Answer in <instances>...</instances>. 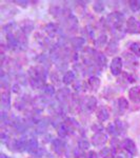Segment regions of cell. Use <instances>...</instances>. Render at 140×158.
<instances>
[{"instance_id": "cell-1", "label": "cell", "mask_w": 140, "mask_h": 158, "mask_svg": "<svg viewBox=\"0 0 140 158\" xmlns=\"http://www.w3.org/2000/svg\"><path fill=\"white\" fill-rule=\"evenodd\" d=\"M30 76H31V82L32 85L35 88H40L44 83L47 79V72L44 69L41 67H35L30 70Z\"/></svg>"}, {"instance_id": "cell-2", "label": "cell", "mask_w": 140, "mask_h": 158, "mask_svg": "<svg viewBox=\"0 0 140 158\" xmlns=\"http://www.w3.org/2000/svg\"><path fill=\"white\" fill-rule=\"evenodd\" d=\"M126 130V126L121 120H115V122H112L108 126V133L111 135H121L124 133Z\"/></svg>"}, {"instance_id": "cell-3", "label": "cell", "mask_w": 140, "mask_h": 158, "mask_svg": "<svg viewBox=\"0 0 140 158\" xmlns=\"http://www.w3.org/2000/svg\"><path fill=\"white\" fill-rule=\"evenodd\" d=\"M96 106H97V100L95 97H92V96H86L81 100L80 106L84 112H93L95 110Z\"/></svg>"}, {"instance_id": "cell-4", "label": "cell", "mask_w": 140, "mask_h": 158, "mask_svg": "<svg viewBox=\"0 0 140 158\" xmlns=\"http://www.w3.org/2000/svg\"><path fill=\"white\" fill-rule=\"evenodd\" d=\"M126 32L130 34H139L140 22L135 17H130L126 22Z\"/></svg>"}, {"instance_id": "cell-5", "label": "cell", "mask_w": 140, "mask_h": 158, "mask_svg": "<svg viewBox=\"0 0 140 158\" xmlns=\"http://www.w3.org/2000/svg\"><path fill=\"white\" fill-rule=\"evenodd\" d=\"M106 141H108V136H106V134H104L102 131L96 132V133L93 135V137H92V143H93V146H95L97 148L103 147Z\"/></svg>"}, {"instance_id": "cell-6", "label": "cell", "mask_w": 140, "mask_h": 158, "mask_svg": "<svg viewBox=\"0 0 140 158\" xmlns=\"http://www.w3.org/2000/svg\"><path fill=\"white\" fill-rule=\"evenodd\" d=\"M129 109V102L124 97H120L114 104V112L118 115H122Z\"/></svg>"}, {"instance_id": "cell-7", "label": "cell", "mask_w": 140, "mask_h": 158, "mask_svg": "<svg viewBox=\"0 0 140 158\" xmlns=\"http://www.w3.org/2000/svg\"><path fill=\"white\" fill-rule=\"evenodd\" d=\"M122 65H123V62H122V59L120 57H115L113 58L110 65L111 72L114 76H119L121 74L122 71Z\"/></svg>"}, {"instance_id": "cell-8", "label": "cell", "mask_w": 140, "mask_h": 158, "mask_svg": "<svg viewBox=\"0 0 140 158\" xmlns=\"http://www.w3.org/2000/svg\"><path fill=\"white\" fill-rule=\"evenodd\" d=\"M120 146H121L122 149H123L126 152H128L129 154H131V155L136 154V152H137L136 144H135V142L131 138L123 139V140H122V142L120 143Z\"/></svg>"}, {"instance_id": "cell-9", "label": "cell", "mask_w": 140, "mask_h": 158, "mask_svg": "<svg viewBox=\"0 0 140 158\" xmlns=\"http://www.w3.org/2000/svg\"><path fill=\"white\" fill-rule=\"evenodd\" d=\"M129 96L134 103H140V85L132 88L129 92Z\"/></svg>"}, {"instance_id": "cell-10", "label": "cell", "mask_w": 140, "mask_h": 158, "mask_svg": "<svg viewBox=\"0 0 140 158\" xmlns=\"http://www.w3.org/2000/svg\"><path fill=\"white\" fill-rule=\"evenodd\" d=\"M52 146H53V150L56 154L61 155L63 154V151L65 149V144L63 143V141L61 139H54L52 142Z\"/></svg>"}, {"instance_id": "cell-11", "label": "cell", "mask_w": 140, "mask_h": 158, "mask_svg": "<svg viewBox=\"0 0 140 158\" xmlns=\"http://www.w3.org/2000/svg\"><path fill=\"white\" fill-rule=\"evenodd\" d=\"M1 106L3 110H9L11 106V97H10L9 92H2L1 94Z\"/></svg>"}, {"instance_id": "cell-12", "label": "cell", "mask_w": 140, "mask_h": 158, "mask_svg": "<svg viewBox=\"0 0 140 158\" xmlns=\"http://www.w3.org/2000/svg\"><path fill=\"white\" fill-rule=\"evenodd\" d=\"M97 118H98V120L99 121H106L109 119V117H110V113H109V111L106 110L104 106H101V108H99L98 109V111H97Z\"/></svg>"}, {"instance_id": "cell-13", "label": "cell", "mask_w": 140, "mask_h": 158, "mask_svg": "<svg viewBox=\"0 0 140 158\" xmlns=\"http://www.w3.org/2000/svg\"><path fill=\"white\" fill-rule=\"evenodd\" d=\"M100 155L102 158H115L116 150L113 148H102L100 151Z\"/></svg>"}, {"instance_id": "cell-14", "label": "cell", "mask_w": 140, "mask_h": 158, "mask_svg": "<svg viewBox=\"0 0 140 158\" xmlns=\"http://www.w3.org/2000/svg\"><path fill=\"white\" fill-rule=\"evenodd\" d=\"M38 149V141L36 138H30L27 142V152L34 154L35 151Z\"/></svg>"}, {"instance_id": "cell-15", "label": "cell", "mask_w": 140, "mask_h": 158, "mask_svg": "<svg viewBox=\"0 0 140 158\" xmlns=\"http://www.w3.org/2000/svg\"><path fill=\"white\" fill-rule=\"evenodd\" d=\"M88 85L90 86V89L92 91H97L99 89V86H100V80H99V78L96 77V76H92L88 81Z\"/></svg>"}, {"instance_id": "cell-16", "label": "cell", "mask_w": 140, "mask_h": 158, "mask_svg": "<svg viewBox=\"0 0 140 158\" xmlns=\"http://www.w3.org/2000/svg\"><path fill=\"white\" fill-rule=\"evenodd\" d=\"M63 83H65V85H71V83L73 82L74 80H75V73L73 72V71H68L67 73L63 75Z\"/></svg>"}, {"instance_id": "cell-17", "label": "cell", "mask_w": 140, "mask_h": 158, "mask_svg": "<svg viewBox=\"0 0 140 158\" xmlns=\"http://www.w3.org/2000/svg\"><path fill=\"white\" fill-rule=\"evenodd\" d=\"M70 133V128L68 127L67 123H61L58 128V134L60 137H65L67 135Z\"/></svg>"}, {"instance_id": "cell-18", "label": "cell", "mask_w": 140, "mask_h": 158, "mask_svg": "<svg viewBox=\"0 0 140 158\" xmlns=\"http://www.w3.org/2000/svg\"><path fill=\"white\" fill-rule=\"evenodd\" d=\"M117 51H118V45H117V42L115 40H112L109 43L108 48H106V52L109 53V54H116Z\"/></svg>"}, {"instance_id": "cell-19", "label": "cell", "mask_w": 140, "mask_h": 158, "mask_svg": "<svg viewBox=\"0 0 140 158\" xmlns=\"http://www.w3.org/2000/svg\"><path fill=\"white\" fill-rule=\"evenodd\" d=\"M71 43H72V45L74 48H77V49H79V48L82 47L83 44H84V39L81 37H75L73 38L72 40H71Z\"/></svg>"}, {"instance_id": "cell-20", "label": "cell", "mask_w": 140, "mask_h": 158, "mask_svg": "<svg viewBox=\"0 0 140 158\" xmlns=\"http://www.w3.org/2000/svg\"><path fill=\"white\" fill-rule=\"evenodd\" d=\"M124 58L126 59L129 67H134V68L137 67V60L135 59V56L131 54H124Z\"/></svg>"}, {"instance_id": "cell-21", "label": "cell", "mask_w": 140, "mask_h": 158, "mask_svg": "<svg viewBox=\"0 0 140 158\" xmlns=\"http://www.w3.org/2000/svg\"><path fill=\"white\" fill-rule=\"evenodd\" d=\"M106 41H108V37H106V35L102 34L95 40V45H96V47H98V48L103 47V45L106 43Z\"/></svg>"}, {"instance_id": "cell-22", "label": "cell", "mask_w": 140, "mask_h": 158, "mask_svg": "<svg viewBox=\"0 0 140 158\" xmlns=\"http://www.w3.org/2000/svg\"><path fill=\"white\" fill-rule=\"evenodd\" d=\"M78 148L81 150V151H86V150L90 148V143L89 141L84 138H81L79 141H78Z\"/></svg>"}, {"instance_id": "cell-23", "label": "cell", "mask_w": 140, "mask_h": 158, "mask_svg": "<svg viewBox=\"0 0 140 158\" xmlns=\"http://www.w3.org/2000/svg\"><path fill=\"white\" fill-rule=\"evenodd\" d=\"M130 50H131V52L133 53L134 55L140 56V43L139 42L132 43L131 47H130Z\"/></svg>"}, {"instance_id": "cell-24", "label": "cell", "mask_w": 140, "mask_h": 158, "mask_svg": "<svg viewBox=\"0 0 140 158\" xmlns=\"http://www.w3.org/2000/svg\"><path fill=\"white\" fill-rule=\"evenodd\" d=\"M43 92H44L47 95H54L55 94V89H54V86H53L52 85H45L44 86H43Z\"/></svg>"}, {"instance_id": "cell-25", "label": "cell", "mask_w": 140, "mask_h": 158, "mask_svg": "<svg viewBox=\"0 0 140 158\" xmlns=\"http://www.w3.org/2000/svg\"><path fill=\"white\" fill-rule=\"evenodd\" d=\"M93 9H94V11H95L96 13H101L104 10V4H103V2H101V1H96L95 3H94V6H93Z\"/></svg>"}, {"instance_id": "cell-26", "label": "cell", "mask_w": 140, "mask_h": 158, "mask_svg": "<svg viewBox=\"0 0 140 158\" xmlns=\"http://www.w3.org/2000/svg\"><path fill=\"white\" fill-rule=\"evenodd\" d=\"M96 61H97V63L100 67H105L106 62H108V61H106V57L102 54H98L97 58H96Z\"/></svg>"}, {"instance_id": "cell-27", "label": "cell", "mask_w": 140, "mask_h": 158, "mask_svg": "<svg viewBox=\"0 0 140 158\" xmlns=\"http://www.w3.org/2000/svg\"><path fill=\"white\" fill-rule=\"evenodd\" d=\"M68 95H70V91H68V89H61L59 91V93H58V98H59L60 100H63V99L67 98Z\"/></svg>"}, {"instance_id": "cell-28", "label": "cell", "mask_w": 140, "mask_h": 158, "mask_svg": "<svg viewBox=\"0 0 140 158\" xmlns=\"http://www.w3.org/2000/svg\"><path fill=\"white\" fill-rule=\"evenodd\" d=\"M130 7L133 12H138L140 10V1H131L130 2Z\"/></svg>"}, {"instance_id": "cell-29", "label": "cell", "mask_w": 140, "mask_h": 158, "mask_svg": "<svg viewBox=\"0 0 140 158\" xmlns=\"http://www.w3.org/2000/svg\"><path fill=\"white\" fill-rule=\"evenodd\" d=\"M45 31H47V33L50 35H54L55 33H56V27H55V25L54 24H47V27H45Z\"/></svg>"}, {"instance_id": "cell-30", "label": "cell", "mask_w": 140, "mask_h": 158, "mask_svg": "<svg viewBox=\"0 0 140 158\" xmlns=\"http://www.w3.org/2000/svg\"><path fill=\"white\" fill-rule=\"evenodd\" d=\"M119 158H133L132 157V155L131 154H129L128 152H121V153H119Z\"/></svg>"}, {"instance_id": "cell-31", "label": "cell", "mask_w": 140, "mask_h": 158, "mask_svg": "<svg viewBox=\"0 0 140 158\" xmlns=\"http://www.w3.org/2000/svg\"><path fill=\"white\" fill-rule=\"evenodd\" d=\"M86 158H98V155L96 152L94 151H91L88 153V155H86Z\"/></svg>"}, {"instance_id": "cell-32", "label": "cell", "mask_w": 140, "mask_h": 158, "mask_svg": "<svg viewBox=\"0 0 140 158\" xmlns=\"http://www.w3.org/2000/svg\"><path fill=\"white\" fill-rule=\"evenodd\" d=\"M16 2H17V3H21L22 6H27V1H16Z\"/></svg>"}, {"instance_id": "cell-33", "label": "cell", "mask_w": 140, "mask_h": 158, "mask_svg": "<svg viewBox=\"0 0 140 158\" xmlns=\"http://www.w3.org/2000/svg\"><path fill=\"white\" fill-rule=\"evenodd\" d=\"M0 158H7V157H6L4 154H1V156H0Z\"/></svg>"}, {"instance_id": "cell-34", "label": "cell", "mask_w": 140, "mask_h": 158, "mask_svg": "<svg viewBox=\"0 0 140 158\" xmlns=\"http://www.w3.org/2000/svg\"><path fill=\"white\" fill-rule=\"evenodd\" d=\"M117 158H119V157H117Z\"/></svg>"}]
</instances>
